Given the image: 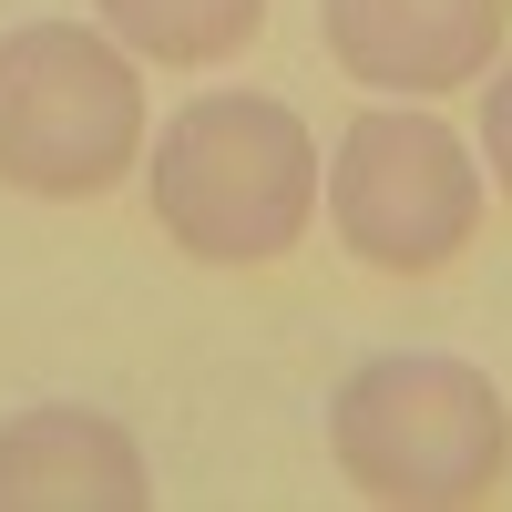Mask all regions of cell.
<instances>
[{
  "mask_svg": "<svg viewBox=\"0 0 512 512\" xmlns=\"http://www.w3.org/2000/svg\"><path fill=\"white\" fill-rule=\"evenodd\" d=\"M328 226L379 277H441L482 226V164L431 113H359L328 154Z\"/></svg>",
  "mask_w": 512,
  "mask_h": 512,
  "instance_id": "cell-4",
  "label": "cell"
},
{
  "mask_svg": "<svg viewBox=\"0 0 512 512\" xmlns=\"http://www.w3.org/2000/svg\"><path fill=\"white\" fill-rule=\"evenodd\" d=\"M328 451L369 502L400 512H461L492 502L512 472V400L492 369L441 359V349H390L359 359L328 400Z\"/></svg>",
  "mask_w": 512,
  "mask_h": 512,
  "instance_id": "cell-2",
  "label": "cell"
},
{
  "mask_svg": "<svg viewBox=\"0 0 512 512\" xmlns=\"http://www.w3.org/2000/svg\"><path fill=\"white\" fill-rule=\"evenodd\" d=\"M154 472L103 410H21L0 420V512H144Z\"/></svg>",
  "mask_w": 512,
  "mask_h": 512,
  "instance_id": "cell-6",
  "label": "cell"
},
{
  "mask_svg": "<svg viewBox=\"0 0 512 512\" xmlns=\"http://www.w3.org/2000/svg\"><path fill=\"white\" fill-rule=\"evenodd\" d=\"M103 31L123 52H144L164 72H205V62H236L256 31H267V0H93Z\"/></svg>",
  "mask_w": 512,
  "mask_h": 512,
  "instance_id": "cell-7",
  "label": "cell"
},
{
  "mask_svg": "<svg viewBox=\"0 0 512 512\" xmlns=\"http://www.w3.org/2000/svg\"><path fill=\"white\" fill-rule=\"evenodd\" d=\"M482 154H492V185L512 195V62H492V93H482Z\"/></svg>",
  "mask_w": 512,
  "mask_h": 512,
  "instance_id": "cell-8",
  "label": "cell"
},
{
  "mask_svg": "<svg viewBox=\"0 0 512 512\" xmlns=\"http://www.w3.org/2000/svg\"><path fill=\"white\" fill-rule=\"evenodd\" d=\"M512 0H318L328 62L369 93H461L502 52Z\"/></svg>",
  "mask_w": 512,
  "mask_h": 512,
  "instance_id": "cell-5",
  "label": "cell"
},
{
  "mask_svg": "<svg viewBox=\"0 0 512 512\" xmlns=\"http://www.w3.org/2000/svg\"><path fill=\"white\" fill-rule=\"evenodd\" d=\"M144 195L205 267H277L318 216V144L277 93H195L144 144Z\"/></svg>",
  "mask_w": 512,
  "mask_h": 512,
  "instance_id": "cell-1",
  "label": "cell"
},
{
  "mask_svg": "<svg viewBox=\"0 0 512 512\" xmlns=\"http://www.w3.org/2000/svg\"><path fill=\"white\" fill-rule=\"evenodd\" d=\"M144 164V82L134 52L82 21L0 31V185L41 205L113 195Z\"/></svg>",
  "mask_w": 512,
  "mask_h": 512,
  "instance_id": "cell-3",
  "label": "cell"
}]
</instances>
